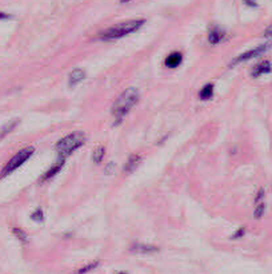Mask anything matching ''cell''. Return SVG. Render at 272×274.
<instances>
[{
	"label": "cell",
	"mask_w": 272,
	"mask_h": 274,
	"mask_svg": "<svg viewBox=\"0 0 272 274\" xmlns=\"http://www.w3.org/2000/svg\"><path fill=\"white\" fill-rule=\"evenodd\" d=\"M144 24H146V19H134V20L119 23V24H115L112 27H108V28L100 31L98 38L100 40L106 42L118 40V39H122V38L130 35V34L139 31Z\"/></svg>",
	"instance_id": "1"
},
{
	"label": "cell",
	"mask_w": 272,
	"mask_h": 274,
	"mask_svg": "<svg viewBox=\"0 0 272 274\" xmlns=\"http://www.w3.org/2000/svg\"><path fill=\"white\" fill-rule=\"evenodd\" d=\"M139 102V91L134 87H130L119 95V98L116 99L112 104V108H111V112H112V116L116 119L115 124L122 122V119L126 116L128 112H130L136 103Z\"/></svg>",
	"instance_id": "2"
},
{
	"label": "cell",
	"mask_w": 272,
	"mask_h": 274,
	"mask_svg": "<svg viewBox=\"0 0 272 274\" xmlns=\"http://www.w3.org/2000/svg\"><path fill=\"white\" fill-rule=\"evenodd\" d=\"M85 144V134L81 131H73L71 134L65 135L64 138L57 140L55 144V152H56L59 158L65 160L72 152H75L77 148H80Z\"/></svg>",
	"instance_id": "3"
},
{
	"label": "cell",
	"mask_w": 272,
	"mask_h": 274,
	"mask_svg": "<svg viewBox=\"0 0 272 274\" xmlns=\"http://www.w3.org/2000/svg\"><path fill=\"white\" fill-rule=\"evenodd\" d=\"M35 152V148L32 146H28V148H21L20 152H17L15 156L11 158V160L5 164V166L3 168L1 172H0V178H5L8 176L11 172H13L16 168H19L23 164H25L27 160L32 156V154Z\"/></svg>",
	"instance_id": "4"
},
{
	"label": "cell",
	"mask_w": 272,
	"mask_h": 274,
	"mask_svg": "<svg viewBox=\"0 0 272 274\" xmlns=\"http://www.w3.org/2000/svg\"><path fill=\"white\" fill-rule=\"evenodd\" d=\"M272 47L271 42H267V43H264V44H260L258 47L252 50H248L246 52L240 54L239 56H236L234 60L230 63V67H235V66L240 64V63H244V62L251 60V59H255V58L260 56V55H263L264 52H267L268 50Z\"/></svg>",
	"instance_id": "5"
},
{
	"label": "cell",
	"mask_w": 272,
	"mask_h": 274,
	"mask_svg": "<svg viewBox=\"0 0 272 274\" xmlns=\"http://www.w3.org/2000/svg\"><path fill=\"white\" fill-rule=\"evenodd\" d=\"M227 39V32L219 26H212L208 31V42L210 44H219Z\"/></svg>",
	"instance_id": "6"
},
{
	"label": "cell",
	"mask_w": 272,
	"mask_h": 274,
	"mask_svg": "<svg viewBox=\"0 0 272 274\" xmlns=\"http://www.w3.org/2000/svg\"><path fill=\"white\" fill-rule=\"evenodd\" d=\"M270 72H272V63L270 60H262L254 66V68L251 70V76L260 78L262 75L270 74Z\"/></svg>",
	"instance_id": "7"
},
{
	"label": "cell",
	"mask_w": 272,
	"mask_h": 274,
	"mask_svg": "<svg viewBox=\"0 0 272 274\" xmlns=\"http://www.w3.org/2000/svg\"><path fill=\"white\" fill-rule=\"evenodd\" d=\"M130 250L136 254H152L159 252L158 246L150 245V244H143V242H134L131 245Z\"/></svg>",
	"instance_id": "8"
},
{
	"label": "cell",
	"mask_w": 272,
	"mask_h": 274,
	"mask_svg": "<svg viewBox=\"0 0 272 274\" xmlns=\"http://www.w3.org/2000/svg\"><path fill=\"white\" fill-rule=\"evenodd\" d=\"M182 62H183V54L179 52V51H175V52L170 54L166 58L164 64H166V67L171 68V70H174V68H178L179 66L182 64Z\"/></svg>",
	"instance_id": "9"
},
{
	"label": "cell",
	"mask_w": 272,
	"mask_h": 274,
	"mask_svg": "<svg viewBox=\"0 0 272 274\" xmlns=\"http://www.w3.org/2000/svg\"><path fill=\"white\" fill-rule=\"evenodd\" d=\"M64 162L65 160H63V158H59V160H57L56 164H53L52 168H48L47 172L43 174V176L40 178V182H47V180H52L53 176H56L57 172H60V170L63 168V166H64Z\"/></svg>",
	"instance_id": "10"
},
{
	"label": "cell",
	"mask_w": 272,
	"mask_h": 274,
	"mask_svg": "<svg viewBox=\"0 0 272 274\" xmlns=\"http://www.w3.org/2000/svg\"><path fill=\"white\" fill-rule=\"evenodd\" d=\"M19 123H20V119H12V120H9V122L4 123L3 126H0V140H3L8 134H11L17 126H19Z\"/></svg>",
	"instance_id": "11"
},
{
	"label": "cell",
	"mask_w": 272,
	"mask_h": 274,
	"mask_svg": "<svg viewBox=\"0 0 272 274\" xmlns=\"http://www.w3.org/2000/svg\"><path fill=\"white\" fill-rule=\"evenodd\" d=\"M142 162V156H138V154H131L128 156V160L124 164V168H123V172H132L135 168H138V166Z\"/></svg>",
	"instance_id": "12"
},
{
	"label": "cell",
	"mask_w": 272,
	"mask_h": 274,
	"mask_svg": "<svg viewBox=\"0 0 272 274\" xmlns=\"http://www.w3.org/2000/svg\"><path fill=\"white\" fill-rule=\"evenodd\" d=\"M85 78V71L80 70V68H76V70L71 71L69 74V86H76L77 83H80L83 79Z\"/></svg>",
	"instance_id": "13"
},
{
	"label": "cell",
	"mask_w": 272,
	"mask_h": 274,
	"mask_svg": "<svg viewBox=\"0 0 272 274\" xmlns=\"http://www.w3.org/2000/svg\"><path fill=\"white\" fill-rule=\"evenodd\" d=\"M214 88H215V84H214V83H207V84L199 91V98L202 99V100H210V99L214 96Z\"/></svg>",
	"instance_id": "14"
},
{
	"label": "cell",
	"mask_w": 272,
	"mask_h": 274,
	"mask_svg": "<svg viewBox=\"0 0 272 274\" xmlns=\"http://www.w3.org/2000/svg\"><path fill=\"white\" fill-rule=\"evenodd\" d=\"M104 156H106V148L102 146V144L96 146L94 152H92V160H94L95 164H100L103 158H104Z\"/></svg>",
	"instance_id": "15"
},
{
	"label": "cell",
	"mask_w": 272,
	"mask_h": 274,
	"mask_svg": "<svg viewBox=\"0 0 272 274\" xmlns=\"http://www.w3.org/2000/svg\"><path fill=\"white\" fill-rule=\"evenodd\" d=\"M12 233L21 244H24V245L25 244H28V236H27V233H25L23 229H20V228H13Z\"/></svg>",
	"instance_id": "16"
},
{
	"label": "cell",
	"mask_w": 272,
	"mask_h": 274,
	"mask_svg": "<svg viewBox=\"0 0 272 274\" xmlns=\"http://www.w3.org/2000/svg\"><path fill=\"white\" fill-rule=\"evenodd\" d=\"M99 265V261H95V262H89V264H87L85 266H83V268H80V269L76 270V273L75 274H87L89 273L91 270L96 269Z\"/></svg>",
	"instance_id": "17"
},
{
	"label": "cell",
	"mask_w": 272,
	"mask_h": 274,
	"mask_svg": "<svg viewBox=\"0 0 272 274\" xmlns=\"http://www.w3.org/2000/svg\"><path fill=\"white\" fill-rule=\"evenodd\" d=\"M264 213H266V204H264V200L259 202V204H256L255 206V212H254V217L256 220H260V218L263 217Z\"/></svg>",
	"instance_id": "18"
},
{
	"label": "cell",
	"mask_w": 272,
	"mask_h": 274,
	"mask_svg": "<svg viewBox=\"0 0 272 274\" xmlns=\"http://www.w3.org/2000/svg\"><path fill=\"white\" fill-rule=\"evenodd\" d=\"M31 220H32V221H35V222H43V221H44V213H43V210H41L40 208L35 210V212L31 214Z\"/></svg>",
	"instance_id": "19"
},
{
	"label": "cell",
	"mask_w": 272,
	"mask_h": 274,
	"mask_svg": "<svg viewBox=\"0 0 272 274\" xmlns=\"http://www.w3.org/2000/svg\"><path fill=\"white\" fill-rule=\"evenodd\" d=\"M264 196H266V190H264V188H259V190H258V192H256L255 204H259V202H262V200H264Z\"/></svg>",
	"instance_id": "20"
},
{
	"label": "cell",
	"mask_w": 272,
	"mask_h": 274,
	"mask_svg": "<svg viewBox=\"0 0 272 274\" xmlns=\"http://www.w3.org/2000/svg\"><path fill=\"white\" fill-rule=\"evenodd\" d=\"M115 168H116V164H115L114 162H110V164L106 166V168H104V172H106L107 176H111V174H114L115 172Z\"/></svg>",
	"instance_id": "21"
},
{
	"label": "cell",
	"mask_w": 272,
	"mask_h": 274,
	"mask_svg": "<svg viewBox=\"0 0 272 274\" xmlns=\"http://www.w3.org/2000/svg\"><path fill=\"white\" fill-rule=\"evenodd\" d=\"M264 38L266 39H270V40H272V23L270 26H268L267 28L264 30Z\"/></svg>",
	"instance_id": "22"
},
{
	"label": "cell",
	"mask_w": 272,
	"mask_h": 274,
	"mask_svg": "<svg viewBox=\"0 0 272 274\" xmlns=\"http://www.w3.org/2000/svg\"><path fill=\"white\" fill-rule=\"evenodd\" d=\"M244 234H246V229H244V228H240L239 230H236V233L232 236V238H234V240H236V238L243 237Z\"/></svg>",
	"instance_id": "23"
},
{
	"label": "cell",
	"mask_w": 272,
	"mask_h": 274,
	"mask_svg": "<svg viewBox=\"0 0 272 274\" xmlns=\"http://www.w3.org/2000/svg\"><path fill=\"white\" fill-rule=\"evenodd\" d=\"M243 2L248 6V7H252V8H256V7H258V3H256V0H243Z\"/></svg>",
	"instance_id": "24"
},
{
	"label": "cell",
	"mask_w": 272,
	"mask_h": 274,
	"mask_svg": "<svg viewBox=\"0 0 272 274\" xmlns=\"http://www.w3.org/2000/svg\"><path fill=\"white\" fill-rule=\"evenodd\" d=\"M11 15H8V14L5 12H0V20H8V19H11Z\"/></svg>",
	"instance_id": "25"
},
{
	"label": "cell",
	"mask_w": 272,
	"mask_h": 274,
	"mask_svg": "<svg viewBox=\"0 0 272 274\" xmlns=\"http://www.w3.org/2000/svg\"><path fill=\"white\" fill-rule=\"evenodd\" d=\"M128 2H131V0H120V3H128Z\"/></svg>",
	"instance_id": "26"
}]
</instances>
